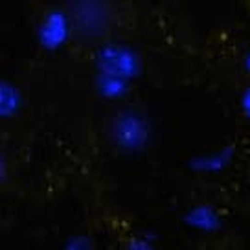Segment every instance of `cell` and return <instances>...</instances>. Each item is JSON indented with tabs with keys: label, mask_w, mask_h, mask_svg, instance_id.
<instances>
[{
	"label": "cell",
	"mask_w": 250,
	"mask_h": 250,
	"mask_svg": "<svg viewBox=\"0 0 250 250\" xmlns=\"http://www.w3.org/2000/svg\"><path fill=\"white\" fill-rule=\"evenodd\" d=\"M243 66H245L247 74H250V48H249V52H247V55H245V62H243Z\"/></svg>",
	"instance_id": "8fae6325"
},
{
	"label": "cell",
	"mask_w": 250,
	"mask_h": 250,
	"mask_svg": "<svg viewBox=\"0 0 250 250\" xmlns=\"http://www.w3.org/2000/svg\"><path fill=\"white\" fill-rule=\"evenodd\" d=\"M70 17L74 37L85 44L98 42L110 30L109 6L103 0H76Z\"/></svg>",
	"instance_id": "6da1fadb"
},
{
	"label": "cell",
	"mask_w": 250,
	"mask_h": 250,
	"mask_svg": "<svg viewBox=\"0 0 250 250\" xmlns=\"http://www.w3.org/2000/svg\"><path fill=\"white\" fill-rule=\"evenodd\" d=\"M239 107H241V112L245 114V118L250 122V85L243 90L241 98H239Z\"/></svg>",
	"instance_id": "9c48e42d"
},
{
	"label": "cell",
	"mask_w": 250,
	"mask_h": 250,
	"mask_svg": "<svg viewBox=\"0 0 250 250\" xmlns=\"http://www.w3.org/2000/svg\"><path fill=\"white\" fill-rule=\"evenodd\" d=\"M232 158H234V149L223 147L213 151V153H208V155L195 158L191 162V167L199 173H210V175L211 173H221L225 171V167L232 162Z\"/></svg>",
	"instance_id": "52a82bcc"
},
{
	"label": "cell",
	"mask_w": 250,
	"mask_h": 250,
	"mask_svg": "<svg viewBox=\"0 0 250 250\" xmlns=\"http://www.w3.org/2000/svg\"><path fill=\"white\" fill-rule=\"evenodd\" d=\"M24 107L22 92L17 88L13 83L9 81H2L0 83V116L11 118L19 114Z\"/></svg>",
	"instance_id": "ba28073f"
},
{
	"label": "cell",
	"mask_w": 250,
	"mask_h": 250,
	"mask_svg": "<svg viewBox=\"0 0 250 250\" xmlns=\"http://www.w3.org/2000/svg\"><path fill=\"white\" fill-rule=\"evenodd\" d=\"M151 129L147 120L133 110L118 114L110 125V138L118 149L125 153H136L147 146Z\"/></svg>",
	"instance_id": "3957f363"
},
{
	"label": "cell",
	"mask_w": 250,
	"mask_h": 250,
	"mask_svg": "<svg viewBox=\"0 0 250 250\" xmlns=\"http://www.w3.org/2000/svg\"><path fill=\"white\" fill-rule=\"evenodd\" d=\"M96 68L98 72L134 81L142 74V61L131 46L103 42L96 52Z\"/></svg>",
	"instance_id": "7a4b0ae2"
},
{
	"label": "cell",
	"mask_w": 250,
	"mask_h": 250,
	"mask_svg": "<svg viewBox=\"0 0 250 250\" xmlns=\"http://www.w3.org/2000/svg\"><path fill=\"white\" fill-rule=\"evenodd\" d=\"M74 37V24L68 11L62 8H50L41 19L37 28L39 46L46 52H59Z\"/></svg>",
	"instance_id": "277c9868"
},
{
	"label": "cell",
	"mask_w": 250,
	"mask_h": 250,
	"mask_svg": "<svg viewBox=\"0 0 250 250\" xmlns=\"http://www.w3.org/2000/svg\"><path fill=\"white\" fill-rule=\"evenodd\" d=\"M129 249H153V245H151V241L149 239H146V237H134V239H131V243H129Z\"/></svg>",
	"instance_id": "30bf717a"
},
{
	"label": "cell",
	"mask_w": 250,
	"mask_h": 250,
	"mask_svg": "<svg viewBox=\"0 0 250 250\" xmlns=\"http://www.w3.org/2000/svg\"><path fill=\"white\" fill-rule=\"evenodd\" d=\"M131 85H133V81L125 78H118L112 74H105V72H96V76H94L96 92L100 94L103 100H109V102L125 100L131 92Z\"/></svg>",
	"instance_id": "8992f818"
},
{
	"label": "cell",
	"mask_w": 250,
	"mask_h": 250,
	"mask_svg": "<svg viewBox=\"0 0 250 250\" xmlns=\"http://www.w3.org/2000/svg\"><path fill=\"white\" fill-rule=\"evenodd\" d=\"M184 223L193 230H199L204 234H213V232H219L223 227V217L215 208H211L208 204H197L188 210Z\"/></svg>",
	"instance_id": "5b68a950"
}]
</instances>
